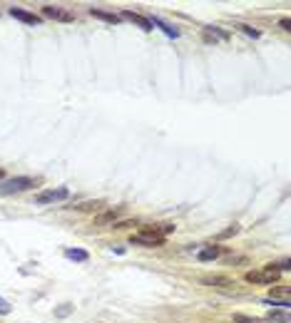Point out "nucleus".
Masks as SVG:
<instances>
[{
	"label": "nucleus",
	"mask_w": 291,
	"mask_h": 323,
	"mask_svg": "<svg viewBox=\"0 0 291 323\" xmlns=\"http://www.w3.org/2000/svg\"><path fill=\"white\" fill-rule=\"evenodd\" d=\"M289 296H291V291L286 288V286H284V288H271V298H281L284 303H291Z\"/></svg>",
	"instance_id": "nucleus-15"
},
{
	"label": "nucleus",
	"mask_w": 291,
	"mask_h": 323,
	"mask_svg": "<svg viewBox=\"0 0 291 323\" xmlns=\"http://www.w3.org/2000/svg\"><path fill=\"white\" fill-rule=\"evenodd\" d=\"M90 15H92V18H97V20H105V23H112V25L122 20V18H120V15H115V13H105V10H95V8L90 10Z\"/></svg>",
	"instance_id": "nucleus-11"
},
{
	"label": "nucleus",
	"mask_w": 291,
	"mask_h": 323,
	"mask_svg": "<svg viewBox=\"0 0 291 323\" xmlns=\"http://www.w3.org/2000/svg\"><path fill=\"white\" fill-rule=\"evenodd\" d=\"M3 177H5V169H0V179H3Z\"/></svg>",
	"instance_id": "nucleus-24"
},
{
	"label": "nucleus",
	"mask_w": 291,
	"mask_h": 323,
	"mask_svg": "<svg viewBox=\"0 0 291 323\" xmlns=\"http://www.w3.org/2000/svg\"><path fill=\"white\" fill-rule=\"evenodd\" d=\"M67 313H70V306H65V308H60V311H57V316H67Z\"/></svg>",
	"instance_id": "nucleus-23"
},
{
	"label": "nucleus",
	"mask_w": 291,
	"mask_h": 323,
	"mask_svg": "<svg viewBox=\"0 0 291 323\" xmlns=\"http://www.w3.org/2000/svg\"><path fill=\"white\" fill-rule=\"evenodd\" d=\"M237 28H239V30H242L244 35H249V38H254V40H256V38L261 35L259 30H254V28H249V25H237Z\"/></svg>",
	"instance_id": "nucleus-18"
},
{
	"label": "nucleus",
	"mask_w": 291,
	"mask_h": 323,
	"mask_svg": "<svg viewBox=\"0 0 291 323\" xmlns=\"http://www.w3.org/2000/svg\"><path fill=\"white\" fill-rule=\"evenodd\" d=\"M42 15L50 18V20H60V23H72V20H75V15H72L70 10L60 8V5H45V8H42Z\"/></svg>",
	"instance_id": "nucleus-4"
},
{
	"label": "nucleus",
	"mask_w": 291,
	"mask_h": 323,
	"mask_svg": "<svg viewBox=\"0 0 291 323\" xmlns=\"http://www.w3.org/2000/svg\"><path fill=\"white\" fill-rule=\"evenodd\" d=\"M78 211H102L105 209V199H95V202H83L75 206Z\"/></svg>",
	"instance_id": "nucleus-12"
},
{
	"label": "nucleus",
	"mask_w": 291,
	"mask_h": 323,
	"mask_svg": "<svg viewBox=\"0 0 291 323\" xmlns=\"http://www.w3.org/2000/svg\"><path fill=\"white\" fill-rule=\"evenodd\" d=\"M65 256H67L70 261H87V259H90V254L83 251V249H67V251H65Z\"/></svg>",
	"instance_id": "nucleus-14"
},
{
	"label": "nucleus",
	"mask_w": 291,
	"mask_h": 323,
	"mask_svg": "<svg viewBox=\"0 0 291 323\" xmlns=\"http://www.w3.org/2000/svg\"><path fill=\"white\" fill-rule=\"evenodd\" d=\"M172 231H174V224H162V226H160V234H162V236H165V234H172Z\"/></svg>",
	"instance_id": "nucleus-20"
},
{
	"label": "nucleus",
	"mask_w": 291,
	"mask_h": 323,
	"mask_svg": "<svg viewBox=\"0 0 291 323\" xmlns=\"http://www.w3.org/2000/svg\"><path fill=\"white\" fill-rule=\"evenodd\" d=\"M38 184H40V179H33V177H13V179H8V182L0 184V192H3V194H15V192L33 189V187H38Z\"/></svg>",
	"instance_id": "nucleus-1"
},
{
	"label": "nucleus",
	"mask_w": 291,
	"mask_h": 323,
	"mask_svg": "<svg viewBox=\"0 0 291 323\" xmlns=\"http://www.w3.org/2000/svg\"><path fill=\"white\" fill-rule=\"evenodd\" d=\"M202 283H207V286H219V288H229V286H234V281H232L229 276H219V274H214V276H204Z\"/></svg>",
	"instance_id": "nucleus-10"
},
{
	"label": "nucleus",
	"mask_w": 291,
	"mask_h": 323,
	"mask_svg": "<svg viewBox=\"0 0 291 323\" xmlns=\"http://www.w3.org/2000/svg\"><path fill=\"white\" fill-rule=\"evenodd\" d=\"M219 256H222V246H204V249L197 251V259L199 261H214Z\"/></svg>",
	"instance_id": "nucleus-9"
},
{
	"label": "nucleus",
	"mask_w": 291,
	"mask_h": 323,
	"mask_svg": "<svg viewBox=\"0 0 291 323\" xmlns=\"http://www.w3.org/2000/svg\"><path fill=\"white\" fill-rule=\"evenodd\" d=\"M122 20H129V23H134V25H139L142 30H152V25H150V20L147 18H142V15H137V13H132V10H122V15H120Z\"/></svg>",
	"instance_id": "nucleus-8"
},
{
	"label": "nucleus",
	"mask_w": 291,
	"mask_h": 323,
	"mask_svg": "<svg viewBox=\"0 0 291 323\" xmlns=\"http://www.w3.org/2000/svg\"><path fill=\"white\" fill-rule=\"evenodd\" d=\"M269 318H271V321H276V323H291L289 311H271V313H269Z\"/></svg>",
	"instance_id": "nucleus-16"
},
{
	"label": "nucleus",
	"mask_w": 291,
	"mask_h": 323,
	"mask_svg": "<svg viewBox=\"0 0 291 323\" xmlns=\"http://www.w3.org/2000/svg\"><path fill=\"white\" fill-rule=\"evenodd\" d=\"M279 25H281V28H284L286 33H289V30H291V23H289V18H281V20H279Z\"/></svg>",
	"instance_id": "nucleus-22"
},
{
	"label": "nucleus",
	"mask_w": 291,
	"mask_h": 323,
	"mask_svg": "<svg viewBox=\"0 0 291 323\" xmlns=\"http://www.w3.org/2000/svg\"><path fill=\"white\" fill-rule=\"evenodd\" d=\"M150 25H152V28H155V25H157V28H162L169 38H179V30H177V28H172V25H167L165 20H160V18H152V20H150Z\"/></svg>",
	"instance_id": "nucleus-13"
},
{
	"label": "nucleus",
	"mask_w": 291,
	"mask_h": 323,
	"mask_svg": "<svg viewBox=\"0 0 291 323\" xmlns=\"http://www.w3.org/2000/svg\"><path fill=\"white\" fill-rule=\"evenodd\" d=\"M117 216H120V209H110V211H102L95 216V226H115L117 224Z\"/></svg>",
	"instance_id": "nucleus-7"
},
{
	"label": "nucleus",
	"mask_w": 291,
	"mask_h": 323,
	"mask_svg": "<svg viewBox=\"0 0 291 323\" xmlns=\"http://www.w3.org/2000/svg\"><path fill=\"white\" fill-rule=\"evenodd\" d=\"M279 274H281V271H279L274 264H266L261 271H249L244 279L249 283H276L279 281Z\"/></svg>",
	"instance_id": "nucleus-2"
},
{
	"label": "nucleus",
	"mask_w": 291,
	"mask_h": 323,
	"mask_svg": "<svg viewBox=\"0 0 291 323\" xmlns=\"http://www.w3.org/2000/svg\"><path fill=\"white\" fill-rule=\"evenodd\" d=\"M70 197V192L65 189V187H60V189H45L40 192L38 197H35V204H55V202H65Z\"/></svg>",
	"instance_id": "nucleus-3"
},
{
	"label": "nucleus",
	"mask_w": 291,
	"mask_h": 323,
	"mask_svg": "<svg viewBox=\"0 0 291 323\" xmlns=\"http://www.w3.org/2000/svg\"><path fill=\"white\" fill-rule=\"evenodd\" d=\"M10 15H13L15 20L25 23V25H40L42 23L40 15H33V13H28V10H23V8H10Z\"/></svg>",
	"instance_id": "nucleus-6"
},
{
	"label": "nucleus",
	"mask_w": 291,
	"mask_h": 323,
	"mask_svg": "<svg viewBox=\"0 0 291 323\" xmlns=\"http://www.w3.org/2000/svg\"><path fill=\"white\" fill-rule=\"evenodd\" d=\"M234 234H239V224H232L229 229H224V231L219 234V239H229V236H234Z\"/></svg>",
	"instance_id": "nucleus-17"
},
{
	"label": "nucleus",
	"mask_w": 291,
	"mask_h": 323,
	"mask_svg": "<svg viewBox=\"0 0 291 323\" xmlns=\"http://www.w3.org/2000/svg\"><path fill=\"white\" fill-rule=\"evenodd\" d=\"M234 323H264V321L251 318V316H244V313H237V316H234Z\"/></svg>",
	"instance_id": "nucleus-19"
},
{
	"label": "nucleus",
	"mask_w": 291,
	"mask_h": 323,
	"mask_svg": "<svg viewBox=\"0 0 291 323\" xmlns=\"http://www.w3.org/2000/svg\"><path fill=\"white\" fill-rule=\"evenodd\" d=\"M129 244H134V246H144V249H155V246H162V244H165V236H150V234H132V236H129Z\"/></svg>",
	"instance_id": "nucleus-5"
},
{
	"label": "nucleus",
	"mask_w": 291,
	"mask_h": 323,
	"mask_svg": "<svg viewBox=\"0 0 291 323\" xmlns=\"http://www.w3.org/2000/svg\"><path fill=\"white\" fill-rule=\"evenodd\" d=\"M0 313H3V316H8V313H10V303H8V301H3V298H0Z\"/></svg>",
	"instance_id": "nucleus-21"
}]
</instances>
